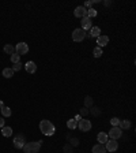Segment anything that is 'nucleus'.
I'll list each match as a JSON object with an SVG mask.
<instances>
[{"label": "nucleus", "mask_w": 136, "mask_h": 153, "mask_svg": "<svg viewBox=\"0 0 136 153\" xmlns=\"http://www.w3.org/2000/svg\"><path fill=\"white\" fill-rule=\"evenodd\" d=\"M89 114H91V115H94V116H100L101 115V109L98 108V107H91V109L89 111Z\"/></svg>", "instance_id": "5701e85b"}, {"label": "nucleus", "mask_w": 136, "mask_h": 153, "mask_svg": "<svg viewBox=\"0 0 136 153\" xmlns=\"http://www.w3.org/2000/svg\"><path fill=\"white\" fill-rule=\"evenodd\" d=\"M4 118H0V129H3V127H4Z\"/></svg>", "instance_id": "473e14b6"}, {"label": "nucleus", "mask_w": 136, "mask_h": 153, "mask_svg": "<svg viewBox=\"0 0 136 153\" xmlns=\"http://www.w3.org/2000/svg\"><path fill=\"white\" fill-rule=\"evenodd\" d=\"M104 4L105 5H110V4H112V1H104Z\"/></svg>", "instance_id": "f704fd0d"}, {"label": "nucleus", "mask_w": 136, "mask_h": 153, "mask_svg": "<svg viewBox=\"0 0 136 153\" xmlns=\"http://www.w3.org/2000/svg\"><path fill=\"white\" fill-rule=\"evenodd\" d=\"M101 36V29L98 26H93L90 29V37H100Z\"/></svg>", "instance_id": "2eb2a0df"}, {"label": "nucleus", "mask_w": 136, "mask_h": 153, "mask_svg": "<svg viewBox=\"0 0 136 153\" xmlns=\"http://www.w3.org/2000/svg\"><path fill=\"white\" fill-rule=\"evenodd\" d=\"M42 141H32V142H26L23 146V152L25 153H38L41 149Z\"/></svg>", "instance_id": "f03ea898"}, {"label": "nucleus", "mask_w": 136, "mask_h": 153, "mask_svg": "<svg viewBox=\"0 0 136 153\" xmlns=\"http://www.w3.org/2000/svg\"><path fill=\"white\" fill-rule=\"evenodd\" d=\"M11 69H12V71H14V73H15V71H19V70L22 69V63H21V62H19V63H14Z\"/></svg>", "instance_id": "bb28decb"}, {"label": "nucleus", "mask_w": 136, "mask_h": 153, "mask_svg": "<svg viewBox=\"0 0 136 153\" xmlns=\"http://www.w3.org/2000/svg\"><path fill=\"white\" fill-rule=\"evenodd\" d=\"M108 42H109V37L108 36H100V37H97V44H98L100 48L108 45Z\"/></svg>", "instance_id": "f8f14e48"}, {"label": "nucleus", "mask_w": 136, "mask_h": 153, "mask_svg": "<svg viewBox=\"0 0 136 153\" xmlns=\"http://www.w3.org/2000/svg\"><path fill=\"white\" fill-rule=\"evenodd\" d=\"M78 127L80 129V131L87 133L91 130V122L87 120V119H80V120L78 122Z\"/></svg>", "instance_id": "423d86ee"}, {"label": "nucleus", "mask_w": 136, "mask_h": 153, "mask_svg": "<svg viewBox=\"0 0 136 153\" xmlns=\"http://www.w3.org/2000/svg\"><path fill=\"white\" fill-rule=\"evenodd\" d=\"M40 130H41V133L44 135H48V137H49V135H53L55 131H56L55 124H53L50 120H48V119L41 120V123H40Z\"/></svg>", "instance_id": "f257e3e1"}, {"label": "nucleus", "mask_w": 136, "mask_h": 153, "mask_svg": "<svg viewBox=\"0 0 136 153\" xmlns=\"http://www.w3.org/2000/svg\"><path fill=\"white\" fill-rule=\"evenodd\" d=\"M3 77H4V78H12V77H14V71H12V69H4L3 70Z\"/></svg>", "instance_id": "412c9836"}, {"label": "nucleus", "mask_w": 136, "mask_h": 153, "mask_svg": "<svg viewBox=\"0 0 136 153\" xmlns=\"http://www.w3.org/2000/svg\"><path fill=\"white\" fill-rule=\"evenodd\" d=\"M87 114H89V109H87V108H86V107H84V108H82V109H80V115H87Z\"/></svg>", "instance_id": "2f4dec72"}, {"label": "nucleus", "mask_w": 136, "mask_h": 153, "mask_svg": "<svg viewBox=\"0 0 136 153\" xmlns=\"http://www.w3.org/2000/svg\"><path fill=\"white\" fill-rule=\"evenodd\" d=\"M93 55H94V58H101L102 56V48L95 47L94 51H93Z\"/></svg>", "instance_id": "b1692460"}, {"label": "nucleus", "mask_w": 136, "mask_h": 153, "mask_svg": "<svg viewBox=\"0 0 136 153\" xmlns=\"http://www.w3.org/2000/svg\"><path fill=\"white\" fill-rule=\"evenodd\" d=\"M67 127L69 130H75L76 127H78V120H75V119H69L67 122Z\"/></svg>", "instance_id": "a211bd4d"}, {"label": "nucleus", "mask_w": 136, "mask_h": 153, "mask_svg": "<svg viewBox=\"0 0 136 153\" xmlns=\"http://www.w3.org/2000/svg\"><path fill=\"white\" fill-rule=\"evenodd\" d=\"M25 69H26V71L29 74H34L37 71V64L34 63V62H27V63L25 64Z\"/></svg>", "instance_id": "9b49d317"}, {"label": "nucleus", "mask_w": 136, "mask_h": 153, "mask_svg": "<svg viewBox=\"0 0 136 153\" xmlns=\"http://www.w3.org/2000/svg\"><path fill=\"white\" fill-rule=\"evenodd\" d=\"M0 111H1V115L5 116V118H10L11 114H12V111H11L10 107H5V105L1 107V108H0Z\"/></svg>", "instance_id": "f3484780"}, {"label": "nucleus", "mask_w": 136, "mask_h": 153, "mask_svg": "<svg viewBox=\"0 0 136 153\" xmlns=\"http://www.w3.org/2000/svg\"><path fill=\"white\" fill-rule=\"evenodd\" d=\"M84 38H86V32H84L83 29H75L72 32V40L73 41H76V42H80V41H83Z\"/></svg>", "instance_id": "7ed1b4c3"}, {"label": "nucleus", "mask_w": 136, "mask_h": 153, "mask_svg": "<svg viewBox=\"0 0 136 153\" xmlns=\"http://www.w3.org/2000/svg\"><path fill=\"white\" fill-rule=\"evenodd\" d=\"M97 139H98V142L100 143H106L108 142V139H109V137H108V134L106 133H100L98 135H97Z\"/></svg>", "instance_id": "4468645a"}, {"label": "nucleus", "mask_w": 136, "mask_h": 153, "mask_svg": "<svg viewBox=\"0 0 136 153\" xmlns=\"http://www.w3.org/2000/svg\"><path fill=\"white\" fill-rule=\"evenodd\" d=\"M73 15L76 16V18H84V16H87V8H84L83 5H79V7L75 8Z\"/></svg>", "instance_id": "1a4fd4ad"}, {"label": "nucleus", "mask_w": 136, "mask_h": 153, "mask_svg": "<svg viewBox=\"0 0 136 153\" xmlns=\"http://www.w3.org/2000/svg\"><path fill=\"white\" fill-rule=\"evenodd\" d=\"M132 123L131 120H128V119H125V120H120V124H118V127H120L121 130H128V129H131Z\"/></svg>", "instance_id": "ddd939ff"}, {"label": "nucleus", "mask_w": 136, "mask_h": 153, "mask_svg": "<svg viewBox=\"0 0 136 153\" xmlns=\"http://www.w3.org/2000/svg\"><path fill=\"white\" fill-rule=\"evenodd\" d=\"M71 145H72V146H78V145H79V139H78V138H71Z\"/></svg>", "instance_id": "c756f323"}, {"label": "nucleus", "mask_w": 136, "mask_h": 153, "mask_svg": "<svg viewBox=\"0 0 136 153\" xmlns=\"http://www.w3.org/2000/svg\"><path fill=\"white\" fill-rule=\"evenodd\" d=\"M27 52H29V45H27L26 42H19V44H16L15 53H18V55L21 56V55H26Z\"/></svg>", "instance_id": "0eeeda50"}, {"label": "nucleus", "mask_w": 136, "mask_h": 153, "mask_svg": "<svg viewBox=\"0 0 136 153\" xmlns=\"http://www.w3.org/2000/svg\"><path fill=\"white\" fill-rule=\"evenodd\" d=\"M64 152H65V153H72V148H71V145H65V146H64Z\"/></svg>", "instance_id": "7c9ffc66"}, {"label": "nucleus", "mask_w": 136, "mask_h": 153, "mask_svg": "<svg viewBox=\"0 0 136 153\" xmlns=\"http://www.w3.org/2000/svg\"><path fill=\"white\" fill-rule=\"evenodd\" d=\"M105 149H106L108 152H116V150L118 149V142H117V139H108Z\"/></svg>", "instance_id": "6e6552de"}, {"label": "nucleus", "mask_w": 136, "mask_h": 153, "mask_svg": "<svg viewBox=\"0 0 136 153\" xmlns=\"http://www.w3.org/2000/svg\"><path fill=\"white\" fill-rule=\"evenodd\" d=\"M93 153H106V149L102 143H98V145L93 146Z\"/></svg>", "instance_id": "dca6fc26"}, {"label": "nucleus", "mask_w": 136, "mask_h": 153, "mask_svg": "<svg viewBox=\"0 0 136 153\" xmlns=\"http://www.w3.org/2000/svg\"><path fill=\"white\" fill-rule=\"evenodd\" d=\"M110 123H112L113 127L118 126V124H120V119H118V118H112V119H110Z\"/></svg>", "instance_id": "cd10ccee"}, {"label": "nucleus", "mask_w": 136, "mask_h": 153, "mask_svg": "<svg viewBox=\"0 0 136 153\" xmlns=\"http://www.w3.org/2000/svg\"><path fill=\"white\" fill-rule=\"evenodd\" d=\"M3 105H4V104H3V101H0V108H1Z\"/></svg>", "instance_id": "c9c22d12"}, {"label": "nucleus", "mask_w": 136, "mask_h": 153, "mask_svg": "<svg viewBox=\"0 0 136 153\" xmlns=\"http://www.w3.org/2000/svg\"><path fill=\"white\" fill-rule=\"evenodd\" d=\"M87 16H89L90 19L94 18V16H97V11H95L94 8H89V10H87Z\"/></svg>", "instance_id": "a878e982"}, {"label": "nucleus", "mask_w": 136, "mask_h": 153, "mask_svg": "<svg viewBox=\"0 0 136 153\" xmlns=\"http://www.w3.org/2000/svg\"><path fill=\"white\" fill-rule=\"evenodd\" d=\"M26 145V138L23 134H18L15 138H14V146L16 149H23V146Z\"/></svg>", "instance_id": "20e7f679"}, {"label": "nucleus", "mask_w": 136, "mask_h": 153, "mask_svg": "<svg viewBox=\"0 0 136 153\" xmlns=\"http://www.w3.org/2000/svg\"><path fill=\"white\" fill-rule=\"evenodd\" d=\"M80 119H82V116H80V115H78V116H76V118H75V120H80Z\"/></svg>", "instance_id": "72a5a7b5"}, {"label": "nucleus", "mask_w": 136, "mask_h": 153, "mask_svg": "<svg viewBox=\"0 0 136 153\" xmlns=\"http://www.w3.org/2000/svg\"><path fill=\"white\" fill-rule=\"evenodd\" d=\"M84 107H86V108H91V107H93V99H91L90 96H86V97H84Z\"/></svg>", "instance_id": "4be33fe9"}, {"label": "nucleus", "mask_w": 136, "mask_h": 153, "mask_svg": "<svg viewBox=\"0 0 136 153\" xmlns=\"http://www.w3.org/2000/svg\"><path fill=\"white\" fill-rule=\"evenodd\" d=\"M91 27H93V22H91V19H90L89 16L82 18V27H80V29H83L84 32H86V30H89Z\"/></svg>", "instance_id": "9d476101"}, {"label": "nucleus", "mask_w": 136, "mask_h": 153, "mask_svg": "<svg viewBox=\"0 0 136 153\" xmlns=\"http://www.w3.org/2000/svg\"><path fill=\"white\" fill-rule=\"evenodd\" d=\"M4 52L8 53V55H12V53H15V47L7 44V45H4Z\"/></svg>", "instance_id": "aec40b11"}, {"label": "nucleus", "mask_w": 136, "mask_h": 153, "mask_svg": "<svg viewBox=\"0 0 136 153\" xmlns=\"http://www.w3.org/2000/svg\"><path fill=\"white\" fill-rule=\"evenodd\" d=\"M11 62H12V64L19 63V62H21V56H19L18 53H12V55H11Z\"/></svg>", "instance_id": "393cba45"}, {"label": "nucleus", "mask_w": 136, "mask_h": 153, "mask_svg": "<svg viewBox=\"0 0 136 153\" xmlns=\"http://www.w3.org/2000/svg\"><path fill=\"white\" fill-rule=\"evenodd\" d=\"M95 1H97V0H90V1H86V3H84V5H83V7H84V8H87V7H91V5L94 4Z\"/></svg>", "instance_id": "c85d7f7f"}, {"label": "nucleus", "mask_w": 136, "mask_h": 153, "mask_svg": "<svg viewBox=\"0 0 136 153\" xmlns=\"http://www.w3.org/2000/svg\"><path fill=\"white\" fill-rule=\"evenodd\" d=\"M1 134H3L4 137H11V135H12V129L4 126L3 129H1Z\"/></svg>", "instance_id": "6ab92c4d"}, {"label": "nucleus", "mask_w": 136, "mask_h": 153, "mask_svg": "<svg viewBox=\"0 0 136 153\" xmlns=\"http://www.w3.org/2000/svg\"><path fill=\"white\" fill-rule=\"evenodd\" d=\"M121 135H123V130H121L118 126L112 127V130L108 133V137H109L110 139H118Z\"/></svg>", "instance_id": "39448f33"}]
</instances>
